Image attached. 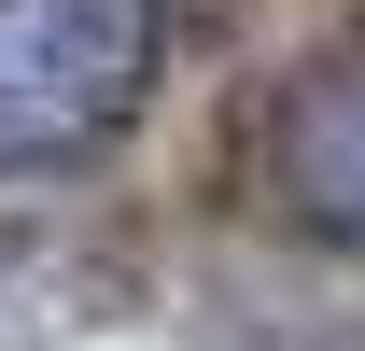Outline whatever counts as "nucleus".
Segmentation results:
<instances>
[{
	"mask_svg": "<svg viewBox=\"0 0 365 351\" xmlns=\"http://www.w3.org/2000/svg\"><path fill=\"white\" fill-rule=\"evenodd\" d=\"M169 0H0V169H71L155 98Z\"/></svg>",
	"mask_w": 365,
	"mask_h": 351,
	"instance_id": "obj_1",
	"label": "nucleus"
},
{
	"mask_svg": "<svg viewBox=\"0 0 365 351\" xmlns=\"http://www.w3.org/2000/svg\"><path fill=\"white\" fill-rule=\"evenodd\" d=\"M267 197L309 239H365V56H309L267 98Z\"/></svg>",
	"mask_w": 365,
	"mask_h": 351,
	"instance_id": "obj_2",
	"label": "nucleus"
}]
</instances>
